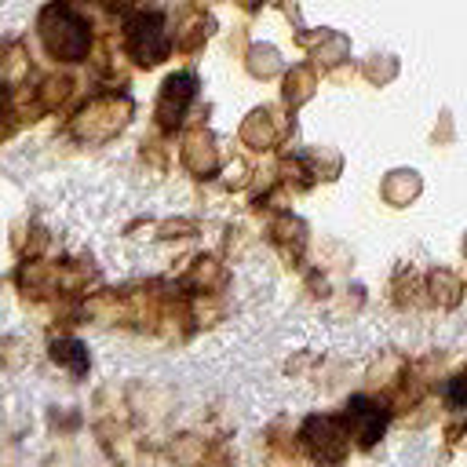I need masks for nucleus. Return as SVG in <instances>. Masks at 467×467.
Here are the masks:
<instances>
[{"label": "nucleus", "instance_id": "3", "mask_svg": "<svg viewBox=\"0 0 467 467\" xmlns=\"http://www.w3.org/2000/svg\"><path fill=\"white\" fill-rule=\"evenodd\" d=\"M347 431L361 441V445H372L379 434H383V427H387V409L379 405V401H372V398H365V394H354L350 401H347Z\"/></svg>", "mask_w": 467, "mask_h": 467}, {"label": "nucleus", "instance_id": "7", "mask_svg": "<svg viewBox=\"0 0 467 467\" xmlns=\"http://www.w3.org/2000/svg\"><path fill=\"white\" fill-rule=\"evenodd\" d=\"M449 401H452V405H463V401H467V376H456V379H452Z\"/></svg>", "mask_w": 467, "mask_h": 467}, {"label": "nucleus", "instance_id": "5", "mask_svg": "<svg viewBox=\"0 0 467 467\" xmlns=\"http://www.w3.org/2000/svg\"><path fill=\"white\" fill-rule=\"evenodd\" d=\"M193 91H197L193 73L168 77V84H164V91H161V106H157V117H161L164 128H175V124L182 120V109H186V102L193 99Z\"/></svg>", "mask_w": 467, "mask_h": 467}, {"label": "nucleus", "instance_id": "2", "mask_svg": "<svg viewBox=\"0 0 467 467\" xmlns=\"http://www.w3.org/2000/svg\"><path fill=\"white\" fill-rule=\"evenodd\" d=\"M128 47H131V55L139 62H150V66L161 62L168 55V36H164L161 18L146 15V11L131 15V22H128Z\"/></svg>", "mask_w": 467, "mask_h": 467}, {"label": "nucleus", "instance_id": "1", "mask_svg": "<svg viewBox=\"0 0 467 467\" xmlns=\"http://www.w3.org/2000/svg\"><path fill=\"white\" fill-rule=\"evenodd\" d=\"M40 36H44V47L62 62H80L91 47L88 22L73 7H58V4H51L40 15Z\"/></svg>", "mask_w": 467, "mask_h": 467}, {"label": "nucleus", "instance_id": "6", "mask_svg": "<svg viewBox=\"0 0 467 467\" xmlns=\"http://www.w3.org/2000/svg\"><path fill=\"white\" fill-rule=\"evenodd\" d=\"M51 358L62 361V365H66L69 372H77V376L88 368V350H84L80 339H58V343L51 347Z\"/></svg>", "mask_w": 467, "mask_h": 467}, {"label": "nucleus", "instance_id": "4", "mask_svg": "<svg viewBox=\"0 0 467 467\" xmlns=\"http://www.w3.org/2000/svg\"><path fill=\"white\" fill-rule=\"evenodd\" d=\"M303 438H306V445H310L325 463H339V460L347 456V431H339L336 420L310 416L306 427H303Z\"/></svg>", "mask_w": 467, "mask_h": 467}]
</instances>
